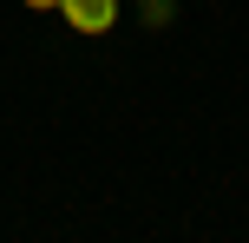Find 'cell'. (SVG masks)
<instances>
[{
    "label": "cell",
    "mask_w": 249,
    "mask_h": 243,
    "mask_svg": "<svg viewBox=\"0 0 249 243\" xmlns=\"http://www.w3.org/2000/svg\"><path fill=\"white\" fill-rule=\"evenodd\" d=\"M124 13L144 39H171L177 20H184V0H124Z\"/></svg>",
    "instance_id": "cell-2"
},
{
    "label": "cell",
    "mask_w": 249,
    "mask_h": 243,
    "mask_svg": "<svg viewBox=\"0 0 249 243\" xmlns=\"http://www.w3.org/2000/svg\"><path fill=\"white\" fill-rule=\"evenodd\" d=\"M59 20L79 39H112L118 20H124V0H59Z\"/></svg>",
    "instance_id": "cell-1"
},
{
    "label": "cell",
    "mask_w": 249,
    "mask_h": 243,
    "mask_svg": "<svg viewBox=\"0 0 249 243\" xmlns=\"http://www.w3.org/2000/svg\"><path fill=\"white\" fill-rule=\"evenodd\" d=\"M26 13H59V0H20Z\"/></svg>",
    "instance_id": "cell-3"
}]
</instances>
